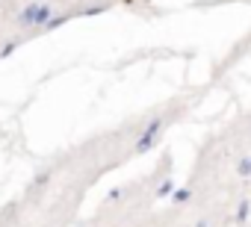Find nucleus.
<instances>
[{"label": "nucleus", "mask_w": 251, "mask_h": 227, "mask_svg": "<svg viewBox=\"0 0 251 227\" xmlns=\"http://www.w3.org/2000/svg\"><path fill=\"white\" fill-rule=\"evenodd\" d=\"M53 15H56V3H50V0H27V6H21L15 12V27L42 33Z\"/></svg>", "instance_id": "nucleus-1"}, {"label": "nucleus", "mask_w": 251, "mask_h": 227, "mask_svg": "<svg viewBox=\"0 0 251 227\" xmlns=\"http://www.w3.org/2000/svg\"><path fill=\"white\" fill-rule=\"evenodd\" d=\"M163 118H154V121H148L145 124V130L139 133V139H136V145H133V154L136 157H142V154H148L157 142H160V133H163Z\"/></svg>", "instance_id": "nucleus-2"}, {"label": "nucleus", "mask_w": 251, "mask_h": 227, "mask_svg": "<svg viewBox=\"0 0 251 227\" xmlns=\"http://www.w3.org/2000/svg\"><path fill=\"white\" fill-rule=\"evenodd\" d=\"M71 18H74V12H56V15H53V18H50V21L45 24V30H42V33H50V30H59V27H65V24H68Z\"/></svg>", "instance_id": "nucleus-3"}, {"label": "nucleus", "mask_w": 251, "mask_h": 227, "mask_svg": "<svg viewBox=\"0 0 251 227\" xmlns=\"http://www.w3.org/2000/svg\"><path fill=\"white\" fill-rule=\"evenodd\" d=\"M248 215H251V201H248V198H239L236 212H233V221H236V224H245V221H248Z\"/></svg>", "instance_id": "nucleus-4"}, {"label": "nucleus", "mask_w": 251, "mask_h": 227, "mask_svg": "<svg viewBox=\"0 0 251 227\" xmlns=\"http://www.w3.org/2000/svg\"><path fill=\"white\" fill-rule=\"evenodd\" d=\"M236 174H239L242 180H248V177H251V154L239 157V162H236Z\"/></svg>", "instance_id": "nucleus-5"}, {"label": "nucleus", "mask_w": 251, "mask_h": 227, "mask_svg": "<svg viewBox=\"0 0 251 227\" xmlns=\"http://www.w3.org/2000/svg\"><path fill=\"white\" fill-rule=\"evenodd\" d=\"M172 192H175V180H172V177H166V180L154 189V198H169Z\"/></svg>", "instance_id": "nucleus-6"}, {"label": "nucleus", "mask_w": 251, "mask_h": 227, "mask_svg": "<svg viewBox=\"0 0 251 227\" xmlns=\"http://www.w3.org/2000/svg\"><path fill=\"white\" fill-rule=\"evenodd\" d=\"M100 12H106V3H92V6H86V9H80L77 15H83V18H89V15H100Z\"/></svg>", "instance_id": "nucleus-7"}, {"label": "nucleus", "mask_w": 251, "mask_h": 227, "mask_svg": "<svg viewBox=\"0 0 251 227\" xmlns=\"http://www.w3.org/2000/svg\"><path fill=\"white\" fill-rule=\"evenodd\" d=\"M18 45H21V39H12V42H6L3 47H0V59H6V56H12V53L18 50Z\"/></svg>", "instance_id": "nucleus-8"}, {"label": "nucleus", "mask_w": 251, "mask_h": 227, "mask_svg": "<svg viewBox=\"0 0 251 227\" xmlns=\"http://www.w3.org/2000/svg\"><path fill=\"white\" fill-rule=\"evenodd\" d=\"M189 198H192V189H175V192H172V201H175V204H186Z\"/></svg>", "instance_id": "nucleus-9"}, {"label": "nucleus", "mask_w": 251, "mask_h": 227, "mask_svg": "<svg viewBox=\"0 0 251 227\" xmlns=\"http://www.w3.org/2000/svg\"><path fill=\"white\" fill-rule=\"evenodd\" d=\"M248 136H251V133H248Z\"/></svg>", "instance_id": "nucleus-10"}]
</instances>
